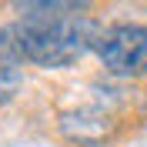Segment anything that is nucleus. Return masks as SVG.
Returning a JSON list of instances; mask_svg holds the SVG:
<instances>
[{"instance_id":"f257e3e1","label":"nucleus","mask_w":147,"mask_h":147,"mask_svg":"<svg viewBox=\"0 0 147 147\" xmlns=\"http://www.w3.org/2000/svg\"><path fill=\"white\" fill-rule=\"evenodd\" d=\"M24 20H17L24 60L40 67H67L80 60L94 44H100V27L77 10L84 3H20Z\"/></svg>"},{"instance_id":"f03ea898","label":"nucleus","mask_w":147,"mask_h":147,"mask_svg":"<svg viewBox=\"0 0 147 147\" xmlns=\"http://www.w3.org/2000/svg\"><path fill=\"white\" fill-rule=\"evenodd\" d=\"M104 67L117 77H144L147 74V27L144 24H117L104 30L97 44Z\"/></svg>"},{"instance_id":"7ed1b4c3","label":"nucleus","mask_w":147,"mask_h":147,"mask_svg":"<svg viewBox=\"0 0 147 147\" xmlns=\"http://www.w3.org/2000/svg\"><path fill=\"white\" fill-rule=\"evenodd\" d=\"M60 130L70 140H77V144H97V140L107 137L110 120L104 114H67L60 120Z\"/></svg>"},{"instance_id":"20e7f679","label":"nucleus","mask_w":147,"mask_h":147,"mask_svg":"<svg viewBox=\"0 0 147 147\" xmlns=\"http://www.w3.org/2000/svg\"><path fill=\"white\" fill-rule=\"evenodd\" d=\"M24 84V77H20L17 67L10 64H0V104H7L13 94H17V87Z\"/></svg>"}]
</instances>
